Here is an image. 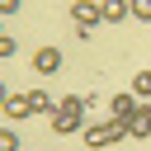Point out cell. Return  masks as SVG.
<instances>
[{
  "label": "cell",
  "instance_id": "1",
  "mask_svg": "<svg viewBox=\"0 0 151 151\" xmlns=\"http://www.w3.org/2000/svg\"><path fill=\"white\" fill-rule=\"evenodd\" d=\"M71 19H76V33L90 38V28L104 24V19H99V0H71Z\"/></svg>",
  "mask_w": 151,
  "mask_h": 151
},
{
  "label": "cell",
  "instance_id": "2",
  "mask_svg": "<svg viewBox=\"0 0 151 151\" xmlns=\"http://www.w3.org/2000/svg\"><path fill=\"white\" fill-rule=\"evenodd\" d=\"M127 137V127L123 123H99V127H85V146H113V142H123Z\"/></svg>",
  "mask_w": 151,
  "mask_h": 151
},
{
  "label": "cell",
  "instance_id": "3",
  "mask_svg": "<svg viewBox=\"0 0 151 151\" xmlns=\"http://www.w3.org/2000/svg\"><path fill=\"white\" fill-rule=\"evenodd\" d=\"M33 71L38 76H57L61 71V47H38L33 52Z\"/></svg>",
  "mask_w": 151,
  "mask_h": 151
},
{
  "label": "cell",
  "instance_id": "4",
  "mask_svg": "<svg viewBox=\"0 0 151 151\" xmlns=\"http://www.w3.org/2000/svg\"><path fill=\"white\" fill-rule=\"evenodd\" d=\"M123 127H127V137H151V99H146V104H137V113H132Z\"/></svg>",
  "mask_w": 151,
  "mask_h": 151
},
{
  "label": "cell",
  "instance_id": "5",
  "mask_svg": "<svg viewBox=\"0 0 151 151\" xmlns=\"http://www.w3.org/2000/svg\"><path fill=\"white\" fill-rule=\"evenodd\" d=\"M132 113H137V94H113L109 99V118L113 123H127Z\"/></svg>",
  "mask_w": 151,
  "mask_h": 151
},
{
  "label": "cell",
  "instance_id": "6",
  "mask_svg": "<svg viewBox=\"0 0 151 151\" xmlns=\"http://www.w3.org/2000/svg\"><path fill=\"white\" fill-rule=\"evenodd\" d=\"M80 123H85V113H66V109H57V113H52V132H57V137H71Z\"/></svg>",
  "mask_w": 151,
  "mask_h": 151
},
{
  "label": "cell",
  "instance_id": "7",
  "mask_svg": "<svg viewBox=\"0 0 151 151\" xmlns=\"http://www.w3.org/2000/svg\"><path fill=\"white\" fill-rule=\"evenodd\" d=\"M99 19H104V24H123V19H132V14H127V0H99Z\"/></svg>",
  "mask_w": 151,
  "mask_h": 151
},
{
  "label": "cell",
  "instance_id": "8",
  "mask_svg": "<svg viewBox=\"0 0 151 151\" xmlns=\"http://www.w3.org/2000/svg\"><path fill=\"white\" fill-rule=\"evenodd\" d=\"M0 109H5V113H9L14 123H19V118H33V109H28V94H9V99H5Z\"/></svg>",
  "mask_w": 151,
  "mask_h": 151
},
{
  "label": "cell",
  "instance_id": "9",
  "mask_svg": "<svg viewBox=\"0 0 151 151\" xmlns=\"http://www.w3.org/2000/svg\"><path fill=\"white\" fill-rule=\"evenodd\" d=\"M28 109H33V113H47V109H57V104H52L47 90H28Z\"/></svg>",
  "mask_w": 151,
  "mask_h": 151
},
{
  "label": "cell",
  "instance_id": "10",
  "mask_svg": "<svg viewBox=\"0 0 151 151\" xmlns=\"http://www.w3.org/2000/svg\"><path fill=\"white\" fill-rule=\"evenodd\" d=\"M132 94L151 99V71H137V76H132Z\"/></svg>",
  "mask_w": 151,
  "mask_h": 151
},
{
  "label": "cell",
  "instance_id": "11",
  "mask_svg": "<svg viewBox=\"0 0 151 151\" xmlns=\"http://www.w3.org/2000/svg\"><path fill=\"white\" fill-rule=\"evenodd\" d=\"M127 14L142 19V24H151V0H127Z\"/></svg>",
  "mask_w": 151,
  "mask_h": 151
},
{
  "label": "cell",
  "instance_id": "12",
  "mask_svg": "<svg viewBox=\"0 0 151 151\" xmlns=\"http://www.w3.org/2000/svg\"><path fill=\"white\" fill-rule=\"evenodd\" d=\"M0 151H19V132L14 127H0Z\"/></svg>",
  "mask_w": 151,
  "mask_h": 151
},
{
  "label": "cell",
  "instance_id": "13",
  "mask_svg": "<svg viewBox=\"0 0 151 151\" xmlns=\"http://www.w3.org/2000/svg\"><path fill=\"white\" fill-rule=\"evenodd\" d=\"M5 57H14V38H9V33H0V61H5Z\"/></svg>",
  "mask_w": 151,
  "mask_h": 151
},
{
  "label": "cell",
  "instance_id": "14",
  "mask_svg": "<svg viewBox=\"0 0 151 151\" xmlns=\"http://www.w3.org/2000/svg\"><path fill=\"white\" fill-rule=\"evenodd\" d=\"M19 5H24V0H0V14H14Z\"/></svg>",
  "mask_w": 151,
  "mask_h": 151
},
{
  "label": "cell",
  "instance_id": "15",
  "mask_svg": "<svg viewBox=\"0 0 151 151\" xmlns=\"http://www.w3.org/2000/svg\"><path fill=\"white\" fill-rule=\"evenodd\" d=\"M5 99H9V90H5V85H0V104H5Z\"/></svg>",
  "mask_w": 151,
  "mask_h": 151
},
{
  "label": "cell",
  "instance_id": "16",
  "mask_svg": "<svg viewBox=\"0 0 151 151\" xmlns=\"http://www.w3.org/2000/svg\"><path fill=\"white\" fill-rule=\"evenodd\" d=\"M0 33H5V28H0Z\"/></svg>",
  "mask_w": 151,
  "mask_h": 151
}]
</instances>
